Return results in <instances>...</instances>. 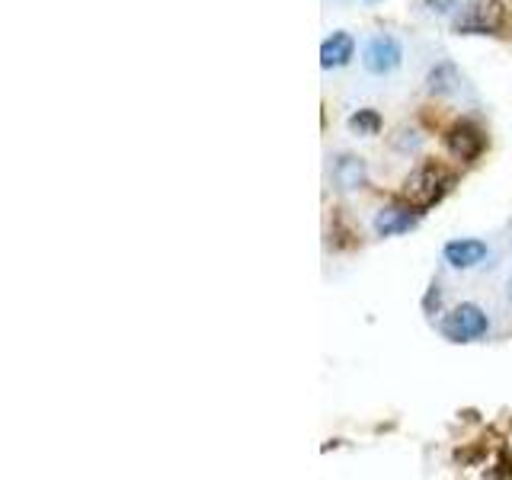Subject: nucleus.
Instances as JSON below:
<instances>
[{"label":"nucleus","instance_id":"nucleus-1","mask_svg":"<svg viewBox=\"0 0 512 480\" xmlns=\"http://www.w3.org/2000/svg\"><path fill=\"white\" fill-rule=\"evenodd\" d=\"M455 186V173L448 170L439 160H426V164L416 167L407 180H404V202L413 205L416 212H426V208L439 205Z\"/></svg>","mask_w":512,"mask_h":480},{"label":"nucleus","instance_id":"nucleus-2","mask_svg":"<svg viewBox=\"0 0 512 480\" xmlns=\"http://www.w3.org/2000/svg\"><path fill=\"white\" fill-rule=\"evenodd\" d=\"M439 333L448 343H477L490 333V317L480 304L464 301L439 320Z\"/></svg>","mask_w":512,"mask_h":480},{"label":"nucleus","instance_id":"nucleus-3","mask_svg":"<svg viewBox=\"0 0 512 480\" xmlns=\"http://www.w3.org/2000/svg\"><path fill=\"white\" fill-rule=\"evenodd\" d=\"M509 23L503 0H471L455 20L458 36H500V29Z\"/></svg>","mask_w":512,"mask_h":480},{"label":"nucleus","instance_id":"nucleus-4","mask_svg":"<svg viewBox=\"0 0 512 480\" xmlns=\"http://www.w3.org/2000/svg\"><path fill=\"white\" fill-rule=\"evenodd\" d=\"M404 64V45L391 32H378L362 48V68L372 77H388Z\"/></svg>","mask_w":512,"mask_h":480},{"label":"nucleus","instance_id":"nucleus-5","mask_svg":"<svg viewBox=\"0 0 512 480\" xmlns=\"http://www.w3.org/2000/svg\"><path fill=\"white\" fill-rule=\"evenodd\" d=\"M445 144H448V151H452V157L464 160V164H474V160L487 148V135H484V128H480L477 122L461 119V122H455L452 128H448Z\"/></svg>","mask_w":512,"mask_h":480},{"label":"nucleus","instance_id":"nucleus-6","mask_svg":"<svg viewBox=\"0 0 512 480\" xmlns=\"http://www.w3.org/2000/svg\"><path fill=\"white\" fill-rule=\"evenodd\" d=\"M490 256L487 240L480 237H455L442 247V260L452 269H477Z\"/></svg>","mask_w":512,"mask_h":480},{"label":"nucleus","instance_id":"nucleus-7","mask_svg":"<svg viewBox=\"0 0 512 480\" xmlns=\"http://www.w3.org/2000/svg\"><path fill=\"white\" fill-rule=\"evenodd\" d=\"M420 215L423 212H416L413 205H388V208H381V212L375 215V234L378 237H397V234H407L413 231L416 224H420Z\"/></svg>","mask_w":512,"mask_h":480},{"label":"nucleus","instance_id":"nucleus-8","mask_svg":"<svg viewBox=\"0 0 512 480\" xmlns=\"http://www.w3.org/2000/svg\"><path fill=\"white\" fill-rule=\"evenodd\" d=\"M356 58V39L349 32L336 29L333 36H327L320 42V68L324 71H336V68H346V64Z\"/></svg>","mask_w":512,"mask_h":480},{"label":"nucleus","instance_id":"nucleus-9","mask_svg":"<svg viewBox=\"0 0 512 480\" xmlns=\"http://www.w3.org/2000/svg\"><path fill=\"white\" fill-rule=\"evenodd\" d=\"M333 186L336 189H343V192H356L368 183V167H365V160L356 157V154H340L333 160Z\"/></svg>","mask_w":512,"mask_h":480},{"label":"nucleus","instance_id":"nucleus-10","mask_svg":"<svg viewBox=\"0 0 512 480\" xmlns=\"http://www.w3.org/2000/svg\"><path fill=\"white\" fill-rule=\"evenodd\" d=\"M461 84V77H458V68L452 61H442L436 64V68L429 71V93H436V96H448V93H455Z\"/></svg>","mask_w":512,"mask_h":480},{"label":"nucleus","instance_id":"nucleus-11","mask_svg":"<svg viewBox=\"0 0 512 480\" xmlns=\"http://www.w3.org/2000/svg\"><path fill=\"white\" fill-rule=\"evenodd\" d=\"M346 125H349V132H352V135L372 138V135L381 132V116H378V109H359V112H352Z\"/></svg>","mask_w":512,"mask_h":480},{"label":"nucleus","instance_id":"nucleus-12","mask_svg":"<svg viewBox=\"0 0 512 480\" xmlns=\"http://www.w3.org/2000/svg\"><path fill=\"white\" fill-rule=\"evenodd\" d=\"M468 4H471V0H426V7L432 13H439V16H452V13L464 10Z\"/></svg>","mask_w":512,"mask_h":480},{"label":"nucleus","instance_id":"nucleus-13","mask_svg":"<svg viewBox=\"0 0 512 480\" xmlns=\"http://www.w3.org/2000/svg\"><path fill=\"white\" fill-rule=\"evenodd\" d=\"M394 148H397V151H404V154H410V151L420 148V135H416L413 128H400V132L394 135Z\"/></svg>","mask_w":512,"mask_h":480},{"label":"nucleus","instance_id":"nucleus-14","mask_svg":"<svg viewBox=\"0 0 512 480\" xmlns=\"http://www.w3.org/2000/svg\"><path fill=\"white\" fill-rule=\"evenodd\" d=\"M506 295H509V301H512V276H509V282H506Z\"/></svg>","mask_w":512,"mask_h":480},{"label":"nucleus","instance_id":"nucleus-15","mask_svg":"<svg viewBox=\"0 0 512 480\" xmlns=\"http://www.w3.org/2000/svg\"><path fill=\"white\" fill-rule=\"evenodd\" d=\"M368 4H375V0H368Z\"/></svg>","mask_w":512,"mask_h":480}]
</instances>
